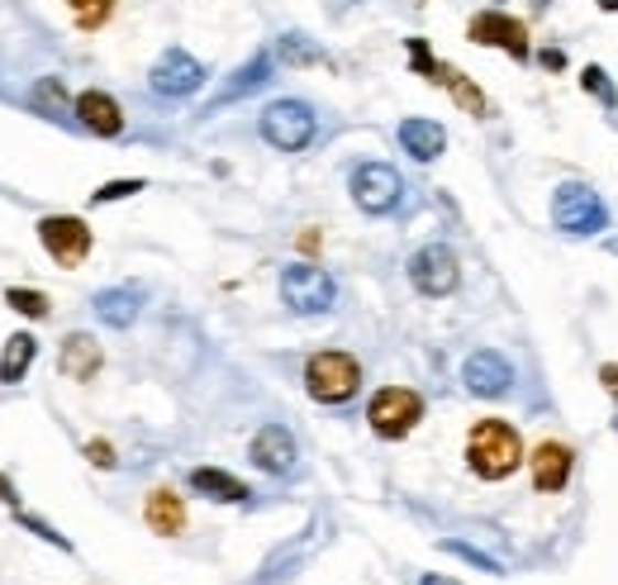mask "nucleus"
Segmentation results:
<instances>
[{
    "mask_svg": "<svg viewBox=\"0 0 618 585\" xmlns=\"http://www.w3.org/2000/svg\"><path fill=\"white\" fill-rule=\"evenodd\" d=\"M466 462L480 481H505V476L519 472L523 462V438L514 424L505 419H480V424L466 433Z\"/></svg>",
    "mask_w": 618,
    "mask_h": 585,
    "instance_id": "nucleus-1",
    "label": "nucleus"
},
{
    "mask_svg": "<svg viewBox=\"0 0 618 585\" xmlns=\"http://www.w3.org/2000/svg\"><path fill=\"white\" fill-rule=\"evenodd\" d=\"M552 224L571 238H590L599 229H609V205L605 195L590 191L585 182H562L552 195Z\"/></svg>",
    "mask_w": 618,
    "mask_h": 585,
    "instance_id": "nucleus-2",
    "label": "nucleus"
},
{
    "mask_svg": "<svg viewBox=\"0 0 618 585\" xmlns=\"http://www.w3.org/2000/svg\"><path fill=\"white\" fill-rule=\"evenodd\" d=\"M357 386H361V367H357V357H348V353H314L305 362V390L319 404L353 400Z\"/></svg>",
    "mask_w": 618,
    "mask_h": 585,
    "instance_id": "nucleus-3",
    "label": "nucleus"
},
{
    "mask_svg": "<svg viewBox=\"0 0 618 585\" xmlns=\"http://www.w3.org/2000/svg\"><path fill=\"white\" fill-rule=\"evenodd\" d=\"M367 419H371L376 438L395 443V438H404V433H414V424L424 419V400H419V390H410V386H386V390L371 396Z\"/></svg>",
    "mask_w": 618,
    "mask_h": 585,
    "instance_id": "nucleus-4",
    "label": "nucleus"
},
{
    "mask_svg": "<svg viewBox=\"0 0 618 585\" xmlns=\"http://www.w3.org/2000/svg\"><path fill=\"white\" fill-rule=\"evenodd\" d=\"M281 300H285V310L291 314H324V310H334L338 286H334V277H328L324 267L295 262V267H285L281 272Z\"/></svg>",
    "mask_w": 618,
    "mask_h": 585,
    "instance_id": "nucleus-5",
    "label": "nucleus"
},
{
    "mask_svg": "<svg viewBox=\"0 0 618 585\" xmlns=\"http://www.w3.org/2000/svg\"><path fill=\"white\" fill-rule=\"evenodd\" d=\"M314 110L305 100H271L262 110V139L277 148V153H300V148L314 143Z\"/></svg>",
    "mask_w": 618,
    "mask_h": 585,
    "instance_id": "nucleus-6",
    "label": "nucleus"
},
{
    "mask_svg": "<svg viewBox=\"0 0 618 585\" xmlns=\"http://www.w3.org/2000/svg\"><path fill=\"white\" fill-rule=\"evenodd\" d=\"M466 39L480 43V48H505L509 57H519V63H529V24L514 20V14L505 10H480L471 14V24H466Z\"/></svg>",
    "mask_w": 618,
    "mask_h": 585,
    "instance_id": "nucleus-7",
    "label": "nucleus"
},
{
    "mask_svg": "<svg viewBox=\"0 0 618 585\" xmlns=\"http://www.w3.org/2000/svg\"><path fill=\"white\" fill-rule=\"evenodd\" d=\"M39 243L57 267H82L90 258V229L77 215H48L39 219Z\"/></svg>",
    "mask_w": 618,
    "mask_h": 585,
    "instance_id": "nucleus-8",
    "label": "nucleus"
},
{
    "mask_svg": "<svg viewBox=\"0 0 618 585\" xmlns=\"http://www.w3.org/2000/svg\"><path fill=\"white\" fill-rule=\"evenodd\" d=\"M410 57H414V72H419V77H424V82H433V86H447V91L457 96V105H462V110H471L476 119H480V115H490V100L480 96V86H471V82H466L457 67L433 63V53H429V43H424V39H410Z\"/></svg>",
    "mask_w": 618,
    "mask_h": 585,
    "instance_id": "nucleus-9",
    "label": "nucleus"
},
{
    "mask_svg": "<svg viewBox=\"0 0 618 585\" xmlns=\"http://www.w3.org/2000/svg\"><path fill=\"white\" fill-rule=\"evenodd\" d=\"M348 186H353L357 209H367V215H390V209L400 205V191H404L400 172L386 167V162H361Z\"/></svg>",
    "mask_w": 618,
    "mask_h": 585,
    "instance_id": "nucleus-10",
    "label": "nucleus"
},
{
    "mask_svg": "<svg viewBox=\"0 0 618 585\" xmlns=\"http://www.w3.org/2000/svg\"><path fill=\"white\" fill-rule=\"evenodd\" d=\"M410 281H414V291L419 295H452L457 291V281H462V267H457V252L443 248V243H429V248H419L414 258H410Z\"/></svg>",
    "mask_w": 618,
    "mask_h": 585,
    "instance_id": "nucleus-11",
    "label": "nucleus"
},
{
    "mask_svg": "<svg viewBox=\"0 0 618 585\" xmlns=\"http://www.w3.org/2000/svg\"><path fill=\"white\" fill-rule=\"evenodd\" d=\"M148 86H153L158 96H191L205 86V67L195 63L186 48H167L153 63V72H148Z\"/></svg>",
    "mask_w": 618,
    "mask_h": 585,
    "instance_id": "nucleus-12",
    "label": "nucleus"
},
{
    "mask_svg": "<svg viewBox=\"0 0 618 585\" xmlns=\"http://www.w3.org/2000/svg\"><path fill=\"white\" fill-rule=\"evenodd\" d=\"M462 381H466L471 396L495 400V396H505V390H509V381H514V367H509V357H500L495 348H480V353L466 357Z\"/></svg>",
    "mask_w": 618,
    "mask_h": 585,
    "instance_id": "nucleus-13",
    "label": "nucleus"
},
{
    "mask_svg": "<svg viewBox=\"0 0 618 585\" xmlns=\"http://www.w3.org/2000/svg\"><path fill=\"white\" fill-rule=\"evenodd\" d=\"M248 457H252V467H262L267 476H285V472L295 467V438H291V429H285V424H262L258 438H252V447H248Z\"/></svg>",
    "mask_w": 618,
    "mask_h": 585,
    "instance_id": "nucleus-14",
    "label": "nucleus"
},
{
    "mask_svg": "<svg viewBox=\"0 0 618 585\" xmlns=\"http://www.w3.org/2000/svg\"><path fill=\"white\" fill-rule=\"evenodd\" d=\"M529 467H533V486L542 495H562L566 481H571V467H576V453H571L566 443L547 438V443H538V453L529 457Z\"/></svg>",
    "mask_w": 618,
    "mask_h": 585,
    "instance_id": "nucleus-15",
    "label": "nucleus"
},
{
    "mask_svg": "<svg viewBox=\"0 0 618 585\" xmlns=\"http://www.w3.org/2000/svg\"><path fill=\"white\" fill-rule=\"evenodd\" d=\"M100 343L90 338V334H67L63 338V357H57V367H63V377L67 381H90L100 371Z\"/></svg>",
    "mask_w": 618,
    "mask_h": 585,
    "instance_id": "nucleus-16",
    "label": "nucleus"
},
{
    "mask_svg": "<svg viewBox=\"0 0 618 585\" xmlns=\"http://www.w3.org/2000/svg\"><path fill=\"white\" fill-rule=\"evenodd\" d=\"M77 119L90 133H100V139H115V133L124 129V115H119L115 96H105V91H82L77 96Z\"/></svg>",
    "mask_w": 618,
    "mask_h": 585,
    "instance_id": "nucleus-17",
    "label": "nucleus"
},
{
    "mask_svg": "<svg viewBox=\"0 0 618 585\" xmlns=\"http://www.w3.org/2000/svg\"><path fill=\"white\" fill-rule=\"evenodd\" d=\"M143 519H148V529H153V533L176 538L181 529H186V505H181L176 490L158 486L153 495H148V505H143Z\"/></svg>",
    "mask_w": 618,
    "mask_h": 585,
    "instance_id": "nucleus-18",
    "label": "nucleus"
},
{
    "mask_svg": "<svg viewBox=\"0 0 618 585\" xmlns=\"http://www.w3.org/2000/svg\"><path fill=\"white\" fill-rule=\"evenodd\" d=\"M400 148L414 162H433L447 148V133H443V124H433V119H404L400 124Z\"/></svg>",
    "mask_w": 618,
    "mask_h": 585,
    "instance_id": "nucleus-19",
    "label": "nucleus"
},
{
    "mask_svg": "<svg viewBox=\"0 0 618 585\" xmlns=\"http://www.w3.org/2000/svg\"><path fill=\"white\" fill-rule=\"evenodd\" d=\"M139 305H143L139 286H110L96 295V314H100V324H110V328H129L139 319Z\"/></svg>",
    "mask_w": 618,
    "mask_h": 585,
    "instance_id": "nucleus-20",
    "label": "nucleus"
},
{
    "mask_svg": "<svg viewBox=\"0 0 618 585\" xmlns=\"http://www.w3.org/2000/svg\"><path fill=\"white\" fill-rule=\"evenodd\" d=\"M191 490L209 495V500H224V505H243L248 495H252L243 481H238V476L219 472V467H195V472H191Z\"/></svg>",
    "mask_w": 618,
    "mask_h": 585,
    "instance_id": "nucleus-21",
    "label": "nucleus"
},
{
    "mask_svg": "<svg viewBox=\"0 0 618 585\" xmlns=\"http://www.w3.org/2000/svg\"><path fill=\"white\" fill-rule=\"evenodd\" d=\"M34 353H39L34 334H14V338H6V353H0V381H6V386H20V381H24V371L34 367Z\"/></svg>",
    "mask_w": 618,
    "mask_h": 585,
    "instance_id": "nucleus-22",
    "label": "nucleus"
},
{
    "mask_svg": "<svg viewBox=\"0 0 618 585\" xmlns=\"http://www.w3.org/2000/svg\"><path fill=\"white\" fill-rule=\"evenodd\" d=\"M267 82H271V53H252V63H248V67H238V72H234V82L219 91V105H229V100L248 96V91H258V86H267Z\"/></svg>",
    "mask_w": 618,
    "mask_h": 585,
    "instance_id": "nucleus-23",
    "label": "nucleus"
},
{
    "mask_svg": "<svg viewBox=\"0 0 618 585\" xmlns=\"http://www.w3.org/2000/svg\"><path fill=\"white\" fill-rule=\"evenodd\" d=\"M281 63H291V67H310V63H328V57L319 48H310V39L305 34H281Z\"/></svg>",
    "mask_w": 618,
    "mask_h": 585,
    "instance_id": "nucleus-24",
    "label": "nucleus"
},
{
    "mask_svg": "<svg viewBox=\"0 0 618 585\" xmlns=\"http://www.w3.org/2000/svg\"><path fill=\"white\" fill-rule=\"evenodd\" d=\"M6 305H10L14 314H24V319H43V314H48V295H43V291H29V286H10V291H6Z\"/></svg>",
    "mask_w": 618,
    "mask_h": 585,
    "instance_id": "nucleus-25",
    "label": "nucleus"
},
{
    "mask_svg": "<svg viewBox=\"0 0 618 585\" xmlns=\"http://www.w3.org/2000/svg\"><path fill=\"white\" fill-rule=\"evenodd\" d=\"M581 86H585V91H590L599 105H605V110H618V86L609 82L605 67H585V72H581Z\"/></svg>",
    "mask_w": 618,
    "mask_h": 585,
    "instance_id": "nucleus-26",
    "label": "nucleus"
},
{
    "mask_svg": "<svg viewBox=\"0 0 618 585\" xmlns=\"http://www.w3.org/2000/svg\"><path fill=\"white\" fill-rule=\"evenodd\" d=\"M67 6H72V20H77L82 29H100L105 20H110L115 0H67Z\"/></svg>",
    "mask_w": 618,
    "mask_h": 585,
    "instance_id": "nucleus-27",
    "label": "nucleus"
},
{
    "mask_svg": "<svg viewBox=\"0 0 618 585\" xmlns=\"http://www.w3.org/2000/svg\"><path fill=\"white\" fill-rule=\"evenodd\" d=\"M34 105L43 115H63L67 110V91H63V82L57 77H43L39 86H34Z\"/></svg>",
    "mask_w": 618,
    "mask_h": 585,
    "instance_id": "nucleus-28",
    "label": "nucleus"
},
{
    "mask_svg": "<svg viewBox=\"0 0 618 585\" xmlns=\"http://www.w3.org/2000/svg\"><path fill=\"white\" fill-rule=\"evenodd\" d=\"M143 182L139 176H129V182H105L96 195H90V205H110V201H124V195H139Z\"/></svg>",
    "mask_w": 618,
    "mask_h": 585,
    "instance_id": "nucleus-29",
    "label": "nucleus"
},
{
    "mask_svg": "<svg viewBox=\"0 0 618 585\" xmlns=\"http://www.w3.org/2000/svg\"><path fill=\"white\" fill-rule=\"evenodd\" d=\"M447 552H457V557H466L471 566H480V572H490V576H500V562H490V557H480L476 548H466V543H447Z\"/></svg>",
    "mask_w": 618,
    "mask_h": 585,
    "instance_id": "nucleus-30",
    "label": "nucleus"
},
{
    "mask_svg": "<svg viewBox=\"0 0 618 585\" xmlns=\"http://www.w3.org/2000/svg\"><path fill=\"white\" fill-rule=\"evenodd\" d=\"M86 457H90V462H96V467H105V472H110V467H115V447H110V443H105V438H96V443H86Z\"/></svg>",
    "mask_w": 618,
    "mask_h": 585,
    "instance_id": "nucleus-31",
    "label": "nucleus"
},
{
    "mask_svg": "<svg viewBox=\"0 0 618 585\" xmlns=\"http://www.w3.org/2000/svg\"><path fill=\"white\" fill-rule=\"evenodd\" d=\"M538 63L547 67V72H562V67H566V53H562V48H542V53H538Z\"/></svg>",
    "mask_w": 618,
    "mask_h": 585,
    "instance_id": "nucleus-32",
    "label": "nucleus"
},
{
    "mask_svg": "<svg viewBox=\"0 0 618 585\" xmlns=\"http://www.w3.org/2000/svg\"><path fill=\"white\" fill-rule=\"evenodd\" d=\"M599 381H605V390L618 400V362H605V367H599Z\"/></svg>",
    "mask_w": 618,
    "mask_h": 585,
    "instance_id": "nucleus-33",
    "label": "nucleus"
},
{
    "mask_svg": "<svg viewBox=\"0 0 618 585\" xmlns=\"http://www.w3.org/2000/svg\"><path fill=\"white\" fill-rule=\"evenodd\" d=\"M319 243H324V238L314 234V229H305V234H300V252H319Z\"/></svg>",
    "mask_w": 618,
    "mask_h": 585,
    "instance_id": "nucleus-34",
    "label": "nucleus"
},
{
    "mask_svg": "<svg viewBox=\"0 0 618 585\" xmlns=\"http://www.w3.org/2000/svg\"><path fill=\"white\" fill-rule=\"evenodd\" d=\"M419 585H457V581H452V576H424Z\"/></svg>",
    "mask_w": 618,
    "mask_h": 585,
    "instance_id": "nucleus-35",
    "label": "nucleus"
},
{
    "mask_svg": "<svg viewBox=\"0 0 618 585\" xmlns=\"http://www.w3.org/2000/svg\"><path fill=\"white\" fill-rule=\"evenodd\" d=\"M599 10H605V14H618V0H599Z\"/></svg>",
    "mask_w": 618,
    "mask_h": 585,
    "instance_id": "nucleus-36",
    "label": "nucleus"
},
{
    "mask_svg": "<svg viewBox=\"0 0 618 585\" xmlns=\"http://www.w3.org/2000/svg\"><path fill=\"white\" fill-rule=\"evenodd\" d=\"M552 6V0H533V10H547Z\"/></svg>",
    "mask_w": 618,
    "mask_h": 585,
    "instance_id": "nucleus-37",
    "label": "nucleus"
},
{
    "mask_svg": "<svg viewBox=\"0 0 618 585\" xmlns=\"http://www.w3.org/2000/svg\"><path fill=\"white\" fill-rule=\"evenodd\" d=\"M609 252H614V258H618V238H614V243H609Z\"/></svg>",
    "mask_w": 618,
    "mask_h": 585,
    "instance_id": "nucleus-38",
    "label": "nucleus"
}]
</instances>
